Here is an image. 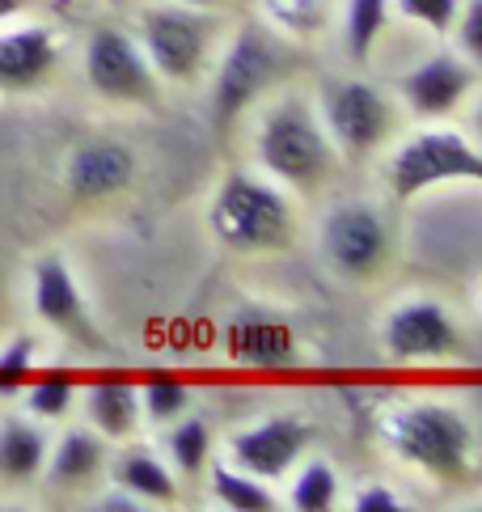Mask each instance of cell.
<instances>
[{"label":"cell","instance_id":"6da1fadb","mask_svg":"<svg viewBox=\"0 0 482 512\" xmlns=\"http://www.w3.org/2000/svg\"><path fill=\"white\" fill-rule=\"evenodd\" d=\"M381 436L394 457L440 483H461L474 470V428L444 402H406L389 411Z\"/></svg>","mask_w":482,"mask_h":512},{"label":"cell","instance_id":"44dd1931","mask_svg":"<svg viewBox=\"0 0 482 512\" xmlns=\"http://www.w3.org/2000/svg\"><path fill=\"white\" fill-rule=\"evenodd\" d=\"M288 504L296 512H330L339 504V474L330 462H305L301 470H296L292 479V491H288Z\"/></svg>","mask_w":482,"mask_h":512},{"label":"cell","instance_id":"ac0fdd59","mask_svg":"<svg viewBox=\"0 0 482 512\" xmlns=\"http://www.w3.org/2000/svg\"><path fill=\"white\" fill-rule=\"evenodd\" d=\"M47 466V436L30 419H5L0 424V479L30 483Z\"/></svg>","mask_w":482,"mask_h":512},{"label":"cell","instance_id":"e0dca14e","mask_svg":"<svg viewBox=\"0 0 482 512\" xmlns=\"http://www.w3.org/2000/svg\"><path fill=\"white\" fill-rule=\"evenodd\" d=\"M85 407H89V424H94L102 436H115V441H127V436L140 432V386L127 377H102L85 390Z\"/></svg>","mask_w":482,"mask_h":512},{"label":"cell","instance_id":"603a6c76","mask_svg":"<svg viewBox=\"0 0 482 512\" xmlns=\"http://www.w3.org/2000/svg\"><path fill=\"white\" fill-rule=\"evenodd\" d=\"M212 491H216V500L233 512H271L275 508V496L267 491V483L237 466H220L212 474Z\"/></svg>","mask_w":482,"mask_h":512},{"label":"cell","instance_id":"836d02e7","mask_svg":"<svg viewBox=\"0 0 482 512\" xmlns=\"http://www.w3.org/2000/svg\"><path fill=\"white\" fill-rule=\"evenodd\" d=\"M174 5H191V9H208V5H216V0H174Z\"/></svg>","mask_w":482,"mask_h":512},{"label":"cell","instance_id":"d4e9b609","mask_svg":"<svg viewBox=\"0 0 482 512\" xmlns=\"http://www.w3.org/2000/svg\"><path fill=\"white\" fill-rule=\"evenodd\" d=\"M140 407H144V419H153V424H174L191 407V386L170 373H153L140 386Z\"/></svg>","mask_w":482,"mask_h":512},{"label":"cell","instance_id":"4fadbf2b","mask_svg":"<svg viewBox=\"0 0 482 512\" xmlns=\"http://www.w3.org/2000/svg\"><path fill=\"white\" fill-rule=\"evenodd\" d=\"M470 85H474V68L461 56L440 51V56L423 60V64H415L411 72H406L402 98L419 119H436V115H449L453 106L470 94Z\"/></svg>","mask_w":482,"mask_h":512},{"label":"cell","instance_id":"d6a6232c","mask_svg":"<svg viewBox=\"0 0 482 512\" xmlns=\"http://www.w3.org/2000/svg\"><path fill=\"white\" fill-rule=\"evenodd\" d=\"M30 5V0H0V22H5V17H17Z\"/></svg>","mask_w":482,"mask_h":512},{"label":"cell","instance_id":"83f0119b","mask_svg":"<svg viewBox=\"0 0 482 512\" xmlns=\"http://www.w3.org/2000/svg\"><path fill=\"white\" fill-rule=\"evenodd\" d=\"M34 373V339L17 335L9 347H0V394L22 390Z\"/></svg>","mask_w":482,"mask_h":512},{"label":"cell","instance_id":"cb8c5ba5","mask_svg":"<svg viewBox=\"0 0 482 512\" xmlns=\"http://www.w3.org/2000/svg\"><path fill=\"white\" fill-rule=\"evenodd\" d=\"M263 13L275 30L292 34V39H313L318 30H326L330 0H263Z\"/></svg>","mask_w":482,"mask_h":512},{"label":"cell","instance_id":"7a4b0ae2","mask_svg":"<svg viewBox=\"0 0 482 512\" xmlns=\"http://www.w3.org/2000/svg\"><path fill=\"white\" fill-rule=\"evenodd\" d=\"M208 225L216 242L229 246L233 254H271L292 246L296 212L275 182H263L254 174H233L212 199Z\"/></svg>","mask_w":482,"mask_h":512},{"label":"cell","instance_id":"1f68e13d","mask_svg":"<svg viewBox=\"0 0 482 512\" xmlns=\"http://www.w3.org/2000/svg\"><path fill=\"white\" fill-rule=\"evenodd\" d=\"M98 508H102V512H140V508H148V504H144V500H136L132 491L115 487L110 496H102V500H98Z\"/></svg>","mask_w":482,"mask_h":512},{"label":"cell","instance_id":"5bb4252c","mask_svg":"<svg viewBox=\"0 0 482 512\" xmlns=\"http://www.w3.org/2000/svg\"><path fill=\"white\" fill-rule=\"evenodd\" d=\"M68 191L77 199H110L132 187L136 153L119 140H89L68 157Z\"/></svg>","mask_w":482,"mask_h":512},{"label":"cell","instance_id":"9a60e30c","mask_svg":"<svg viewBox=\"0 0 482 512\" xmlns=\"http://www.w3.org/2000/svg\"><path fill=\"white\" fill-rule=\"evenodd\" d=\"M229 356L241 369H284L296 360V335L284 318L246 309L229 322Z\"/></svg>","mask_w":482,"mask_h":512},{"label":"cell","instance_id":"f1b7e54d","mask_svg":"<svg viewBox=\"0 0 482 512\" xmlns=\"http://www.w3.org/2000/svg\"><path fill=\"white\" fill-rule=\"evenodd\" d=\"M402 17L428 26L432 34H453L457 26V13H461V0H398Z\"/></svg>","mask_w":482,"mask_h":512},{"label":"cell","instance_id":"ba28073f","mask_svg":"<svg viewBox=\"0 0 482 512\" xmlns=\"http://www.w3.org/2000/svg\"><path fill=\"white\" fill-rule=\"evenodd\" d=\"M280 72H284V56H280V47H275V39L246 26L229 43L225 60H220V72H216V89H212L216 123H233Z\"/></svg>","mask_w":482,"mask_h":512},{"label":"cell","instance_id":"8992f818","mask_svg":"<svg viewBox=\"0 0 482 512\" xmlns=\"http://www.w3.org/2000/svg\"><path fill=\"white\" fill-rule=\"evenodd\" d=\"M322 127L335 144V153L364 157L389 136L394 111H389V98L373 81H330L322 94Z\"/></svg>","mask_w":482,"mask_h":512},{"label":"cell","instance_id":"484cf974","mask_svg":"<svg viewBox=\"0 0 482 512\" xmlns=\"http://www.w3.org/2000/svg\"><path fill=\"white\" fill-rule=\"evenodd\" d=\"M208 453H212V432L203 419H174V432H170V462L178 474H187V479H195V474L208 466Z\"/></svg>","mask_w":482,"mask_h":512},{"label":"cell","instance_id":"f546056e","mask_svg":"<svg viewBox=\"0 0 482 512\" xmlns=\"http://www.w3.org/2000/svg\"><path fill=\"white\" fill-rule=\"evenodd\" d=\"M453 30L461 34V51H466L474 64H482V0H461Z\"/></svg>","mask_w":482,"mask_h":512},{"label":"cell","instance_id":"d6986e66","mask_svg":"<svg viewBox=\"0 0 482 512\" xmlns=\"http://www.w3.org/2000/svg\"><path fill=\"white\" fill-rule=\"evenodd\" d=\"M115 483L123 491H132V496L144 500V504H174L178 500L174 470L148 449H132V453L119 457L115 462Z\"/></svg>","mask_w":482,"mask_h":512},{"label":"cell","instance_id":"4dcf8cb0","mask_svg":"<svg viewBox=\"0 0 482 512\" xmlns=\"http://www.w3.org/2000/svg\"><path fill=\"white\" fill-rule=\"evenodd\" d=\"M351 508L356 512H402V500L394 496L389 487H364V491H356V500H351Z\"/></svg>","mask_w":482,"mask_h":512},{"label":"cell","instance_id":"30bf717a","mask_svg":"<svg viewBox=\"0 0 482 512\" xmlns=\"http://www.w3.org/2000/svg\"><path fill=\"white\" fill-rule=\"evenodd\" d=\"M381 347L398 364H432L449 360L461 347V335L440 301H406L385 318Z\"/></svg>","mask_w":482,"mask_h":512},{"label":"cell","instance_id":"52a82bcc","mask_svg":"<svg viewBox=\"0 0 482 512\" xmlns=\"http://www.w3.org/2000/svg\"><path fill=\"white\" fill-rule=\"evenodd\" d=\"M89 89L106 102H157V72L144 47L115 26H98L85 47Z\"/></svg>","mask_w":482,"mask_h":512},{"label":"cell","instance_id":"7c38bea8","mask_svg":"<svg viewBox=\"0 0 482 512\" xmlns=\"http://www.w3.org/2000/svg\"><path fill=\"white\" fill-rule=\"evenodd\" d=\"M34 314H39L51 331L68 335L72 343H89V347L102 343L94 314H89V305H85V292L60 254H47V259H39V267H34Z\"/></svg>","mask_w":482,"mask_h":512},{"label":"cell","instance_id":"9c48e42d","mask_svg":"<svg viewBox=\"0 0 482 512\" xmlns=\"http://www.w3.org/2000/svg\"><path fill=\"white\" fill-rule=\"evenodd\" d=\"M322 254L347 280H364L385 263L389 233L368 204H339L322 221Z\"/></svg>","mask_w":482,"mask_h":512},{"label":"cell","instance_id":"277c9868","mask_svg":"<svg viewBox=\"0 0 482 512\" xmlns=\"http://www.w3.org/2000/svg\"><path fill=\"white\" fill-rule=\"evenodd\" d=\"M140 47L157 77L165 81H195L203 64L212 56V39H216V22L203 9L191 5H161V9H144L140 13Z\"/></svg>","mask_w":482,"mask_h":512},{"label":"cell","instance_id":"e575fe53","mask_svg":"<svg viewBox=\"0 0 482 512\" xmlns=\"http://www.w3.org/2000/svg\"><path fill=\"white\" fill-rule=\"evenodd\" d=\"M474 123H478V136H482V106H478V115H474Z\"/></svg>","mask_w":482,"mask_h":512},{"label":"cell","instance_id":"8fae6325","mask_svg":"<svg viewBox=\"0 0 482 512\" xmlns=\"http://www.w3.org/2000/svg\"><path fill=\"white\" fill-rule=\"evenodd\" d=\"M233 466L254 474V479H280L288 474L296 462H301V453L309 449V424L296 415H271V419H258V424L241 428L233 436Z\"/></svg>","mask_w":482,"mask_h":512},{"label":"cell","instance_id":"5b68a950","mask_svg":"<svg viewBox=\"0 0 482 512\" xmlns=\"http://www.w3.org/2000/svg\"><path fill=\"white\" fill-rule=\"evenodd\" d=\"M453 178L482 182V149L457 132H419L389 157V191L402 204Z\"/></svg>","mask_w":482,"mask_h":512},{"label":"cell","instance_id":"ffe728a7","mask_svg":"<svg viewBox=\"0 0 482 512\" xmlns=\"http://www.w3.org/2000/svg\"><path fill=\"white\" fill-rule=\"evenodd\" d=\"M43 470H51V483H60V487H77L85 479H94L102 470V441L85 428H72L64 441L55 445Z\"/></svg>","mask_w":482,"mask_h":512},{"label":"cell","instance_id":"3957f363","mask_svg":"<svg viewBox=\"0 0 482 512\" xmlns=\"http://www.w3.org/2000/svg\"><path fill=\"white\" fill-rule=\"evenodd\" d=\"M254 153H258V166H263L275 182L296 187V191L322 187L330 178V170H335V144H330L322 119L296 98L280 102L263 119Z\"/></svg>","mask_w":482,"mask_h":512},{"label":"cell","instance_id":"7402d4cb","mask_svg":"<svg viewBox=\"0 0 482 512\" xmlns=\"http://www.w3.org/2000/svg\"><path fill=\"white\" fill-rule=\"evenodd\" d=\"M385 17H389V5L385 0H347V13H343V39H347V51L351 60H368L373 56L377 39L385 34Z\"/></svg>","mask_w":482,"mask_h":512},{"label":"cell","instance_id":"2e32d148","mask_svg":"<svg viewBox=\"0 0 482 512\" xmlns=\"http://www.w3.org/2000/svg\"><path fill=\"white\" fill-rule=\"evenodd\" d=\"M60 60L47 26H26V30H9L0 34V89L5 94H26L39 89Z\"/></svg>","mask_w":482,"mask_h":512},{"label":"cell","instance_id":"4316f807","mask_svg":"<svg viewBox=\"0 0 482 512\" xmlns=\"http://www.w3.org/2000/svg\"><path fill=\"white\" fill-rule=\"evenodd\" d=\"M72 398H77V381L68 373H43L26 386V411L34 419H60L68 415Z\"/></svg>","mask_w":482,"mask_h":512}]
</instances>
